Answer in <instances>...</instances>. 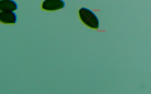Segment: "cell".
I'll use <instances>...</instances> for the list:
<instances>
[{
  "label": "cell",
  "instance_id": "6da1fadb",
  "mask_svg": "<svg viewBox=\"0 0 151 94\" xmlns=\"http://www.w3.org/2000/svg\"><path fill=\"white\" fill-rule=\"evenodd\" d=\"M79 13L81 20L85 25L93 29H97L99 28V19L91 10L83 7L79 10Z\"/></svg>",
  "mask_w": 151,
  "mask_h": 94
},
{
  "label": "cell",
  "instance_id": "7a4b0ae2",
  "mask_svg": "<svg viewBox=\"0 0 151 94\" xmlns=\"http://www.w3.org/2000/svg\"><path fill=\"white\" fill-rule=\"evenodd\" d=\"M65 2L63 0H45L42 4V9L47 11L60 10L64 7Z\"/></svg>",
  "mask_w": 151,
  "mask_h": 94
},
{
  "label": "cell",
  "instance_id": "3957f363",
  "mask_svg": "<svg viewBox=\"0 0 151 94\" xmlns=\"http://www.w3.org/2000/svg\"><path fill=\"white\" fill-rule=\"evenodd\" d=\"M17 14L13 12L1 11L0 21L5 24H14L17 22Z\"/></svg>",
  "mask_w": 151,
  "mask_h": 94
},
{
  "label": "cell",
  "instance_id": "277c9868",
  "mask_svg": "<svg viewBox=\"0 0 151 94\" xmlns=\"http://www.w3.org/2000/svg\"><path fill=\"white\" fill-rule=\"evenodd\" d=\"M18 8L17 2L13 0H1L0 10L1 11L13 12Z\"/></svg>",
  "mask_w": 151,
  "mask_h": 94
}]
</instances>
